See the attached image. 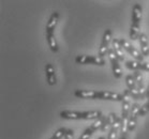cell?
I'll list each match as a JSON object with an SVG mask.
<instances>
[{"instance_id": "obj_1", "label": "cell", "mask_w": 149, "mask_h": 139, "mask_svg": "<svg viewBox=\"0 0 149 139\" xmlns=\"http://www.w3.org/2000/svg\"><path fill=\"white\" fill-rule=\"evenodd\" d=\"M75 62L77 64H95L103 66L105 64V60L103 57L100 56H85L81 55L75 58Z\"/></svg>"}, {"instance_id": "obj_2", "label": "cell", "mask_w": 149, "mask_h": 139, "mask_svg": "<svg viewBox=\"0 0 149 139\" xmlns=\"http://www.w3.org/2000/svg\"><path fill=\"white\" fill-rule=\"evenodd\" d=\"M107 56L109 58V61L112 63V70H113V74L115 76V78H121L122 77V70L120 68V64H119V59L118 57L116 56L115 51L113 48H109V53H107Z\"/></svg>"}, {"instance_id": "obj_3", "label": "cell", "mask_w": 149, "mask_h": 139, "mask_svg": "<svg viewBox=\"0 0 149 139\" xmlns=\"http://www.w3.org/2000/svg\"><path fill=\"white\" fill-rule=\"evenodd\" d=\"M125 84L128 86V89L131 91V94H132L134 100H144V98H145L141 94V92H139V87L136 85L135 79H134V77H133L132 75L125 76Z\"/></svg>"}, {"instance_id": "obj_4", "label": "cell", "mask_w": 149, "mask_h": 139, "mask_svg": "<svg viewBox=\"0 0 149 139\" xmlns=\"http://www.w3.org/2000/svg\"><path fill=\"white\" fill-rule=\"evenodd\" d=\"M112 41V31L111 29H106L104 31V34H103V40H102V43L100 45V48H99V56L100 57H103L109 50V43Z\"/></svg>"}, {"instance_id": "obj_5", "label": "cell", "mask_w": 149, "mask_h": 139, "mask_svg": "<svg viewBox=\"0 0 149 139\" xmlns=\"http://www.w3.org/2000/svg\"><path fill=\"white\" fill-rule=\"evenodd\" d=\"M99 100H105V101H116V102H122L123 95L115 93L111 91H98Z\"/></svg>"}, {"instance_id": "obj_6", "label": "cell", "mask_w": 149, "mask_h": 139, "mask_svg": "<svg viewBox=\"0 0 149 139\" xmlns=\"http://www.w3.org/2000/svg\"><path fill=\"white\" fill-rule=\"evenodd\" d=\"M45 73H46V80L49 86H55L57 84V78L55 74V68L51 63H47L45 66Z\"/></svg>"}, {"instance_id": "obj_7", "label": "cell", "mask_w": 149, "mask_h": 139, "mask_svg": "<svg viewBox=\"0 0 149 139\" xmlns=\"http://www.w3.org/2000/svg\"><path fill=\"white\" fill-rule=\"evenodd\" d=\"M58 19H59V13L58 12H53L48 19V23L46 25V33H55V28L57 26Z\"/></svg>"}, {"instance_id": "obj_8", "label": "cell", "mask_w": 149, "mask_h": 139, "mask_svg": "<svg viewBox=\"0 0 149 139\" xmlns=\"http://www.w3.org/2000/svg\"><path fill=\"white\" fill-rule=\"evenodd\" d=\"M74 95L78 98H98V91L93 90H76Z\"/></svg>"}, {"instance_id": "obj_9", "label": "cell", "mask_w": 149, "mask_h": 139, "mask_svg": "<svg viewBox=\"0 0 149 139\" xmlns=\"http://www.w3.org/2000/svg\"><path fill=\"white\" fill-rule=\"evenodd\" d=\"M120 126H121V118L117 117L114 124H113V126L109 129L107 139H117V135H118V132L119 129H120Z\"/></svg>"}, {"instance_id": "obj_10", "label": "cell", "mask_w": 149, "mask_h": 139, "mask_svg": "<svg viewBox=\"0 0 149 139\" xmlns=\"http://www.w3.org/2000/svg\"><path fill=\"white\" fill-rule=\"evenodd\" d=\"M60 117L65 120H79V119H83V112L65 110L60 112Z\"/></svg>"}, {"instance_id": "obj_11", "label": "cell", "mask_w": 149, "mask_h": 139, "mask_svg": "<svg viewBox=\"0 0 149 139\" xmlns=\"http://www.w3.org/2000/svg\"><path fill=\"white\" fill-rule=\"evenodd\" d=\"M112 45H113V49L115 51L116 56L118 57L119 61H125V54H123V48L121 47V45L119 43V40L117 39H113L112 41Z\"/></svg>"}, {"instance_id": "obj_12", "label": "cell", "mask_w": 149, "mask_h": 139, "mask_svg": "<svg viewBox=\"0 0 149 139\" xmlns=\"http://www.w3.org/2000/svg\"><path fill=\"white\" fill-rule=\"evenodd\" d=\"M142 7L141 4L136 3L133 7L132 10V24L134 25H139L141 21H142Z\"/></svg>"}, {"instance_id": "obj_13", "label": "cell", "mask_w": 149, "mask_h": 139, "mask_svg": "<svg viewBox=\"0 0 149 139\" xmlns=\"http://www.w3.org/2000/svg\"><path fill=\"white\" fill-rule=\"evenodd\" d=\"M116 118H117V115L114 113V112H111L104 120V123H103V125L101 127L102 132H106L107 129H111V127H112L114 122H115Z\"/></svg>"}, {"instance_id": "obj_14", "label": "cell", "mask_w": 149, "mask_h": 139, "mask_svg": "<svg viewBox=\"0 0 149 139\" xmlns=\"http://www.w3.org/2000/svg\"><path fill=\"white\" fill-rule=\"evenodd\" d=\"M46 40H47L48 46L51 48V50L53 53H57L59 50V47H58V43L56 41V37H55V33H46Z\"/></svg>"}, {"instance_id": "obj_15", "label": "cell", "mask_w": 149, "mask_h": 139, "mask_svg": "<svg viewBox=\"0 0 149 139\" xmlns=\"http://www.w3.org/2000/svg\"><path fill=\"white\" fill-rule=\"evenodd\" d=\"M103 115L100 110H89L83 111V120H97Z\"/></svg>"}, {"instance_id": "obj_16", "label": "cell", "mask_w": 149, "mask_h": 139, "mask_svg": "<svg viewBox=\"0 0 149 139\" xmlns=\"http://www.w3.org/2000/svg\"><path fill=\"white\" fill-rule=\"evenodd\" d=\"M128 53H129V54L131 55V56H132L134 59H135L136 61L143 62V60H144V56L142 55V53H141L139 49H136L134 46H131V47L129 48Z\"/></svg>"}, {"instance_id": "obj_17", "label": "cell", "mask_w": 149, "mask_h": 139, "mask_svg": "<svg viewBox=\"0 0 149 139\" xmlns=\"http://www.w3.org/2000/svg\"><path fill=\"white\" fill-rule=\"evenodd\" d=\"M139 35H141V33H139V25L132 24L131 28H130V39L132 41H135L139 37Z\"/></svg>"}, {"instance_id": "obj_18", "label": "cell", "mask_w": 149, "mask_h": 139, "mask_svg": "<svg viewBox=\"0 0 149 139\" xmlns=\"http://www.w3.org/2000/svg\"><path fill=\"white\" fill-rule=\"evenodd\" d=\"M141 65H142V62L136 61V60H129V61H125V66L129 68V70H132V71H139L141 70Z\"/></svg>"}, {"instance_id": "obj_19", "label": "cell", "mask_w": 149, "mask_h": 139, "mask_svg": "<svg viewBox=\"0 0 149 139\" xmlns=\"http://www.w3.org/2000/svg\"><path fill=\"white\" fill-rule=\"evenodd\" d=\"M106 119V117H105L104 115H102L101 117L99 119H97L95 122L92 123L91 125H90V129L93 131V132H95V131H98V129H101L102 125H103V123H104V120Z\"/></svg>"}, {"instance_id": "obj_20", "label": "cell", "mask_w": 149, "mask_h": 139, "mask_svg": "<svg viewBox=\"0 0 149 139\" xmlns=\"http://www.w3.org/2000/svg\"><path fill=\"white\" fill-rule=\"evenodd\" d=\"M65 132H67V129H65V127H60V129H58L57 131L54 133L53 138H54V139L63 138V137H65Z\"/></svg>"}, {"instance_id": "obj_21", "label": "cell", "mask_w": 149, "mask_h": 139, "mask_svg": "<svg viewBox=\"0 0 149 139\" xmlns=\"http://www.w3.org/2000/svg\"><path fill=\"white\" fill-rule=\"evenodd\" d=\"M92 134H93V131H92L90 127H88V129H85V132L81 134V137H79L78 139H89L90 137H91Z\"/></svg>"}, {"instance_id": "obj_22", "label": "cell", "mask_w": 149, "mask_h": 139, "mask_svg": "<svg viewBox=\"0 0 149 139\" xmlns=\"http://www.w3.org/2000/svg\"><path fill=\"white\" fill-rule=\"evenodd\" d=\"M148 112H149V102H147L146 104H144V105L141 107L139 115V117H143V115H145L146 113H148Z\"/></svg>"}, {"instance_id": "obj_23", "label": "cell", "mask_w": 149, "mask_h": 139, "mask_svg": "<svg viewBox=\"0 0 149 139\" xmlns=\"http://www.w3.org/2000/svg\"><path fill=\"white\" fill-rule=\"evenodd\" d=\"M139 45H148V37L146 35L145 33H141L139 37Z\"/></svg>"}, {"instance_id": "obj_24", "label": "cell", "mask_w": 149, "mask_h": 139, "mask_svg": "<svg viewBox=\"0 0 149 139\" xmlns=\"http://www.w3.org/2000/svg\"><path fill=\"white\" fill-rule=\"evenodd\" d=\"M141 53L143 56L149 55V45H141Z\"/></svg>"}, {"instance_id": "obj_25", "label": "cell", "mask_w": 149, "mask_h": 139, "mask_svg": "<svg viewBox=\"0 0 149 139\" xmlns=\"http://www.w3.org/2000/svg\"><path fill=\"white\" fill-rule=\"evenodd\" d=\"M65 139H74V131L73 129H67Z\"/></svg>"}, {"instance_id": "obj_26", "label": "cell", "mask_w": 149, "mask_h": 139, "mask_svg": "<svg viewBox=\"0 0 149 139\" xmlns=\"http://www.w3.org/2000/svg\"><path fill=\"white\" fill-rule=\"evenodd\" d=\"M141 71H149V62H142Z\"/></svg>"}, {"instance_id": "obj_27", "label": "cell", "mask_w": 149, "mask_h": 139, "mask_svg": "<svg viewBox=\"0 0 149 139\" xmlns=\"http://www.w3.org/2000/svg\"><path fill=\"white\" fill-rule=\"evenodd\" d=\"M146 96L149 98V85H148V87H147V89H146Z\"/></svg>"}, {"instance_id": "obj_28", "label": "cell", "mask_w": 149, "mask_h": 139, "mask_svg": "<svg viewBox=\"0 0 149 139\" xmlns=\"http://www.w3.org/2000/svg\"><path fill=\"white\" fill-rule=\"evenodd\" d=\"M119 139H125V135H122L121 137H120V138H119Z\"/></svg>"}, {"instance_id": "obj_29", "label": "cell", "mask_w": 149, "mask_h": 139, "mask_svg": "<svg viewBox=\"0 0 149 139\" xmlns=\"http://www.w3.org/2000/svg\"><path fill=\"white\" fill-rule=\"evenodd\" d=\"M99 139H105V138H104V137H100Z\"/></svg>"}, {"instance_id": "obj_30", "label": "cell", "mask_w": 149, "mask_h": 139, "mask_svg": "<svg viewBox=\"0 0 149 139\" xmlns=\"http://www.w3.org/2000/svg\"><path fill=\"white\" fill-rule=\"evenodd\" d=\"M51 139H54V138H53V137H52V138H51Z\"/></svg>"}, {"instance_id": "obj_31", "label": "cell", "mask_w": 149, "mask_h": 139, "mask_svg": "<svg viewBox=\"0 0 149 139\" xmlns=\"http://www.w3.org/2000/svg\"><path fill=\"white\" fill-rule=\"evenodd\" d=\"M148 102H149V98H148Z\"/></svg>"}]
</instances>
